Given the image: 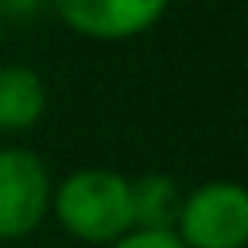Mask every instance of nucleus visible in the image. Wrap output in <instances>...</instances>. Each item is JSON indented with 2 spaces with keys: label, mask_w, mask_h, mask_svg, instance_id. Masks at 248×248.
Returning a JSON list of instances; mask_svg holds the SVG:
<instances>
[{
  "label": "nucleus",
  "mask_w": 248,
  "mask_h": 248,
  "mask_svg": "<svg viewBox=\"0 0 248 248\" xmlns=\"http://www.w3.org/2000/svg\"><path fill=\"white\" fill-rule=\"evenodd\" d=\"M54 178L31 147H0V240L31 236L50 217Z\"/></svg>",
  "instance_id": "nucleus-3"
},
{
  "label": "nucleus",
  "mask_w": 248,
  "mask_h": 248,
  "mask_svg": "<svg viewBox=\"0 0 248 248\" xmlns=\"http://www.w3.org/2000/svg\"><path fill=\"white\" fill-rule=\"evenodd\" d=\"M182 248H244L248 240V194L232 178H209L194 186L174 213L170 229Z\"/></svg>",
  "instance_id": "nucleus-2"
},
{
  "label": "nucleus",
  "mask_w": 248,
  "mask_h": 248,
  "mask_svg": "<svg viewBox=\"0 0 248 248\" xmlns=\"http://www.w3.org/2000/svg\"><path fill=\"white\" fill-rule=\"evenodd\" d=\"M43 8H46V0H0L4 19H27V16H39Z\"/></svg>",
  "instance_id": "nucleus-8"
},
{
  "label": "nucleus",
  "mask_w": 248,
  "mask_h": 248,
  "mask_svg": "<svg viewBox=\"0 0 248 248\" xmlns=\"http://www.w3.org/2000/svg\"><path fill=\"white\" fill-rule=\"evenodd\" d=\"M46 8H54L58 19L81 39L116 43L151 31L167 16L170 0H46Z\"/></svg>",
  "instance_id": "nucleus-4"
},
{
  "label": "nucleus",
  "mask_w": 248,
  "mask_h": 248,
  "mask_svg": "<svg viewBox=\"0 0 248 248\" xmlns=\"http://www.w3.org/2000/svg\"><path fill=\"white\" fill-rule=\"evenodd\" d=\"M108 248H182V240L170 229H132L120 240H112Z\"/></svg>",
  "instance_id": "nucleus-7"
},
{
  "label": "nucleus",
  "mask_w": 248,
  "mask_h": 248,
  "mask_svg": "<svg viewBox=\"0 0 248 248\" xmlns=\"http://www.w3.org/2000/svg\"><path fill=\"white\" fill-rule=\"evenodd\" d=\"M50 217L85 244H112L132 232V178L108 167H81L54 182Z\"/></svg>",
  "instance_id": "nucleus-1"
},
{
  "label": "nucleus",
  "mask_w": 248,
  "mask_h": 248,
  "mask_svg": "<svg viewBox=\"0 0 248 248\" xmlns=\"http://www.w3.org/2000/svg\"><path fill=\"white\" fill-rule=\"evenodd\" d=\"M0 39H4V16H0Z\"/></svg>",
  "instance_id": "nucleus-9"
},
{
  "label": "nucleus",
  "mask_w": 248,
  "mask_h": 248,
  "mask_svg": "<svg viewBox=\"0 0 248 248\" xmlns=\"http://www.w3.org/2000/svg\"><path fill=\"white\" fill-rule=\"evenodd\" d=\"M178 202L182 194L170 174L132 178V229H174Z\"/></svg>",
  "instance_id": "nucleus-6"
},
{
  "label": "nucleus",
  "mask_w": 248,
  "mask_h": 248,
  "mask_svg": "<svg viewBox=\"0 0 248 248\" xmlns=\"http://www.w3.org/2000/svg\"><path fill=\"white\" fill-rule=\"evenodd\" d=\"M46 112V85L31 66L8 62L0 66V132L19 136L35 128Z\"/></svg>",
  "instance_id": "nucleus-5"
}]
</instances>
